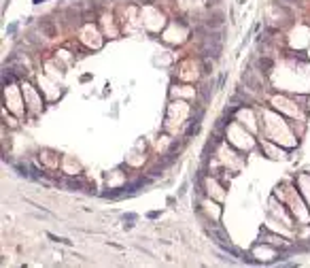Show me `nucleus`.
I'll use <instances>...</instances> for the list:
<instances>
[{
    "label": "nucleus",
    "mask_w": 310,
    "mask_h": 268,
    "mask_svg": "<svg viewBox=\"0 0 310 268\" xmlns=\"http://www.w3.org/2000/svg\"><path fill=\"white\" fill-rule=\"evenodd\" d=\"M134 219H136L134 213H127V215H123V221H134Z\"/></svg>",
    "instance_id": "6"
},
{
    "label": "nucleus",
    "mask_w": 310,
    "mask_h": 268,
    "mask_svg": "<svg viewBox=\"0 0 310 268\" xmlns=\"http://www.w3.org/2000/svg\"><path fill=\"white\" fill-rule=\"evenodd\" d=\"M259 68H263V70H270L272 68V60H268V58H259Z\"/></svg>",
    "instance_id": "5"
},
{
    "label": "nucleus",
    "mask_w": 310,
    "mask_h": 268,
    "mask_svg": "<svg viewBox=\"0 0 310 268\" xmlns=\"http://www.w3.org/2000/svg\"><path fill=\"white\" fill-rule=\"evenodd\" d=\"M221 24H223V13L221 11H215L210 17H208V21H206L208 28H217V26H221Z\"/></svg>",
    "instance_id": "2"
},
{
    "label": "nucleus",
    "mask_w": 310,
    "mask_h": 268,
    "mask_svg": "<svg viewBox=\"0 0 310 268\" xmlns=\"http://www.w3.org/2000/svg\"><path fill=\"white\" fill-rule=\"evenodd\" d=\"M64 185H66L70 192H75V190H81V187H83V181H81V179H72V177H70V179L64 181Z\"/></svg>",
    "instance_id": "4"
},
{
    "label": "nucleus",
    "mask_w": 310,
    "mask_h": 268,
    "mask_svg": "<svg viewBox=\"0 0 310 268\" xmlns=\"http://www.w3.org/2000/svg\"><path fill=\"white\" fill-rule=\"evenodd\" d=\"M38 26H41V30L45 32V36H49V38H51V36H55V32H58V30H55V26H53L49 19H41V24H38Z\"/></svg>",
    "instance_id": "1"
},
{
    "label": "nucleus",
    "mask_w": 310,
    "mask_h": 268,
    "mask_svg": "<svg viewBox=\"0 0 310 268\" xmlns=\"http://www.w3.org/2000/svg\"><path fill=\"white\" fill-rule=\"evenodd\" d=\"M289 2H299V0H289Z\"/></svg>",
    "instance_id": "11"
},
{
    "label": "nucleus",
    "mask_w": 310,
    "mask_h": 268,
    "mask_svg": "<svg viewBox=\"0 0 310 268\" xmlns=\"http://www.w3.org/2000/svg\"><path fill=\"white\" fill-rule=\"evenodd\" d=\"M200 96H202L204 102L210 100V96H213V83H202V85H200Z\"/></svg>",
    "instance_id": "3"
},
{
    "label": "nucleus",
    "mask_w": 310,
    "mask_h": 268,
    "mask_svg": "<svg viewBox=\"0 0 310 268\" xmlns=\"http://www.w3.org/2000/svg\"><path fill=\"white\" fill-rule=\"evenodd\" d=\"M238 2H240V4H244V0H238Z\"/></svg>",
    "instance_id": "12"
},
{
    "label": "nucleus",
    "mask_w": 310,
    "mask_h": 268,
    "mask_svg": "<svg viewBox=\"0 0 310 268\" xmlns=\"http://www.w3.org/2000/svg\"><path fill=\"white\" fill-rule=\"evenodd\" d=\"M15 30H17V24H11V26L6 28V32H15Z\"/></svg>",
    "instance_id": "8"
},
{
    "label": "nucleus",
    "mask_w": 310,
    "mask_h": 268,
    "mask_svg": "<svg viewBox=\"0 0 310 268\" xmlns=\"http://www.w3.org/2000/svg\"><path fill=\"white\" fill-rule=\"evenodd\" d=\"M219 2V0H208V4H217Z\"/></svg>",
    "instance_id": "9"
},
{
    "label": "nucleus",
    "mask_w": 310,
    "mask_h": 268,
    "mask_svg": "<svg viewBox=\"0 0 310 268\" xmlns=\"http://www.w3.org/2000/svg\"><path fill=\"white\" fill-rule=\"evenodd\" d=\"M147 217H149V219H157V217H159V213H157V211H151Z\"/></svg>",
    "instance_id": "7"
},
{
    "label": "nucleus",
    "mask_w": 310,
    "mask_h": 268,
    "mask_svg": "<svg viewBox=\"0 0 310 268\" xmlns=\"http://www.w3.org/2000/svg\"><path fill=\"white\" fill-rule=\"evenodd\" d=\"M41 2H43V0H34V4H41Z\"/></svg>",
    "instance_id": "10"
}]
</instances>
